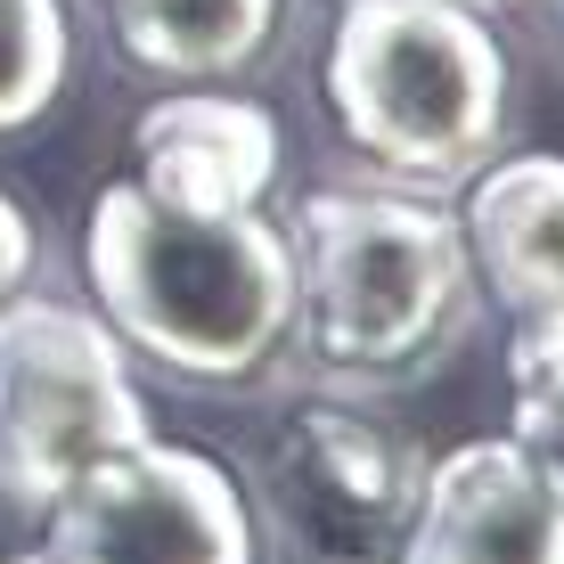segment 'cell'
Instances as JSON below:
<instances>
[{"instance_id":"cell-12","label":"cell","mask_w":564,"mask_h":564,"mask_svg":"<svg viewBox=\"0 0 564 564\" xmlns=\"http://www.w3.org/2000/svg\"><path fill=\"white\" fill-rule=\"evenodd\" d=\"M508 384H516V442L564 482V319H516Z\"/></svg>"},{"instance_id":"cell-10","label":"cell","mask_w":564,"mask_h":564,"mask_svg":"<svg viewBox=\"0 0 564 564\" xmlns=\"http://www.w3.org/2000/svg\"><path fill=\"white\" fill-rule=\"evenodd\" d=\"M123 66L155 83H229L279 42V0H99Z\"/></svg>"},{"instance_id":"cell-8","label":"cell","mask_w":564,"mask_h":564,"mask_svg":"<svg viewBox=\"0 0 564 564\" xmlns=\"http://www.w3.org/2000/svg\"><path fill=\"white\" fill-rule=\"evenodd\" d=\"M286 172L279 115L229 90L181 83L131 123V181L181 213H254Z\"/></svg>"},{"instance_id":"cell-13","label":"cell","mask_w":564,"mask_h":564,"mask_svg":"<svg viewBox=\"0 0 564 564\" xmlns=\"http://www.w3.org/2000/svg\"><path fill=\"white\" fill-rule=\"evenodd\" d=\"M33 279V221L17 213V197H0V303L25 295Z\"/></svg>"},{"instance_id":"cell-4","label":"cell","mask_w":564,"mask_h":564,"mask_svg":"<svg viewBox=\"0 0 564 564\" xmlns=\"http://www.w3.org/2000/svg\"><path fill=\"white\" fill-rule=\"evenodd\" d=\"M155 434L131 352L107 319L50 295L0 303V499L17 516H50L83 466Z\"/></svg>"},{"instance_id":"cell-5","label":"cell","mask_w":564,"mask_h":564,"mask_svg":"<svg viewBox=\"0 0 564 564\" xmlns=\"http://www.w3.org/2000/svg\"><path fill=\"white\" fill-rule=\"evenodd\" d=\"M42 523V564H262L238 475L164 434H140L83 466Z\"/></svg>"},{"instance_id":"cell-1","label":"cell","mask_w":564,"mask_h":564,"mask_svg":"<svg viewBox=\"0 0 564 564\" xmlns=\"http://www.w3.org/2000/svg\"><path fill=\"white\" fill-rule=\"evenodd\" d=\"M83 279L123 352L197 393L254 384L295 336V246L254 213H181L115 181L90 205Z\"/></svg>"},{"instance_id":"cell-11","label":"cell","mask_w":564,"mask_h":564,"mask_svg":"<svg viewBox=\"0 0 564 564\" xmlns=\"http://www.w3.org/2000/svg\"><path fill=\"white\" fill-rule=\"evenodd\" d=\"M66 0H0V140L33 131L66 90Z\"/></svg>"},{"instance_id":"cell-14","label":"cell","mask_w":564,"mask_h":564,"mask_svg":"<svg viewBox=\"0 0 564 564\" xmlns=\"http://www.w3.org/2000/svg\"><path fill=\"white\" fill-rule=\"evenodd\" d=\"M532 9H540V25H549V33H556V50H564V0H532Z\"/></svg>"},{"instance_id":"cell-6","label":"cell","mask_w":564,"mask_h":564,"mask_svg":"<svg viewBox=\"0 0 564 564\" xmlns=\"http://www.w3.org/2000/svg\"><path fill=\"white\" fill-rule=\"evenodd\" d=\"M425 458L352 401H303L262 466L270 523L303 564H393Z\"/></svg>"},{"instance_id":"cell-7","label":"cell","mask_w":564,"mask_h":564,"mask_svg":"<svg viewBox=\"0 0 564 564\" xmlns=\"http://www.w3.org/2000/svg\"><path fill=\"white\" fill-rule=\"evenodd\" d=\"M393 564H564V482L523 442H458L425 466Z\"/></svg>"},{"instance_id":"cell-3","label":"cell","mask_w":564,"mask_h":564,"mask_svg":"<svg viewBox=\"0 0 564 564\" xmlns=\"http://www.w3.org/2000/svg\"><path fill=\"white\" fill-rule=\"evenodd\" d=\"M319 99L377 181L442 197L508 140V50L466 0H344Z\"/></svg>"},{"instance_id":"cell-2","label":"cell","mask_w":564,"mask_h":564,"mask_svg":"<svg viewBox=\"0 0 564 564\" xmlns=\"http://www.w3.org/2000/svg\"><path fill=\"white\" fill-rule=\"evenodd\" d=\"M475 303L458 213L410 188H327L295 213V336L336 393H393L458 344Z\"/></svg>"},{"instance_id":"cell-9","label":"cell","mask_w":564,"mask_h":564,"mask_svg":"<svg viewBox=\"0 0 564 564\" xmlns=\"http://www.w3.org/2000/svg\"><path fill=\"white\" fill-rule=\"evenodd\" d=\"M458 238L508 319H564V155L482 164L458 197Z\"/></svg>"},{"instance_id":"cell-15","label":"cell","mask_w":564,"mask_h":564,"mask_svg":"<svg viewBox=\"0 0 564 564\" xmlns=\"http://www.w3.org/2000/svg\"><path fill=\"white\" fill-rule=\"evenodd\" d=\"M9 564H42V556H9Z\"/></svg>"}]
</instances>
